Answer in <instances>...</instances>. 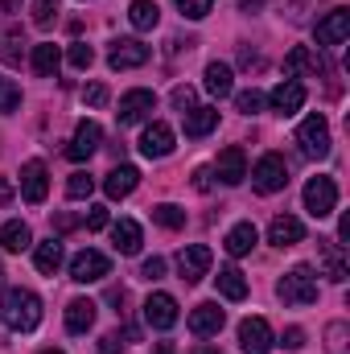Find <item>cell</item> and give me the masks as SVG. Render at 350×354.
Listing matches in <instances>:
<instances>
[{
  "instance_id": "obj_51",
  "label": "cell",
  "mask_w": 350,
  "mask_h": 354,
  "mask_svg": "<svg viewBox=\"0 0 350 354\" xmlns=\"http://www.w3.org/2000/svg\"><path fill=\"white\" fill-rule=\"evenodd\" d=\"M194 354H223V351H214V346H206V342H198V346H194Z\"/></svg>"
},
{
  "instance_id": "obj_11",
  "label": "cell",
  "mask_w": 350,
  "mask_h": 354,
  "mask_svg": "<svg viewBox=\"0 0 350 354\" xmlns=\"http://www.w3.org/2000/svg\"><path fill=\"white\" fill-rule=\"evenodd\" d=\"M111 272V260L103 256V252H79L75 260H71V280H79V284H95V280H103Z\"/></svg>"
},
{
  "instance_id": "obj_33",
  "label": "cell",
  "mask_w": 350,
  "mask_h": 354,
  "mask_svg": "<svg viewBox=\"0 0 350 354\" xmlns=\"http://www.w3.org/2000/svg\"><path fill=\"white\" fill-rule=\"evenodd\" d=\"M153 223H161L165 231H177V227H185V210H177L169 202H161V206H153Z\"/></svg>"
},
{
  "instance_id": "obj_35",
  "label": "cell",
  "mask_w": 350,
  "mask_h": 354,
  "mask_svg": "<svg viewBox=\"0 0 350 354\" xmlns=\"http://www.w3.org/2000/svg\"><path fill=\"white\" fill-rule=\"evenodd\" d=\"M347 338H350L347 322H330L326 326V346H330V354H347Z\"/></svg>"
},
{
  "instance_id": "obj_7",
  "label": "cell",
  "mask_w": 350,
  "mask_h": 354,
  "mask_svg": "<svg viewBox=\"0 0 350 354\" xmlns=\"http://www.w3.org/2000/svg\"><path fill=\"white\" fill-rule=\"evenodd\" d=\"M153 107H157V95L149 87H136V91H128L124 99H120V128H128V124H140V120H149L153 115Z\"/></svg>"
},
{
  "instance_id": "obj_52",
  "label": "cell",
  "mask_w": 350,
  "mask_h": 354,
  "mask_svg": "<svg viewBox=\"0 0 350 354\" xmlns=\"http://www.w3.org/2000/svg\"><path fill=\"white\" fill-rule=\"evenodd\" d=\"M153 354H174V342H157V351Z\"/></svg>"
},
{
  "instance_id": "obj_41",
  "label": "cell",
  "mask_w": 350,
  "mask_h": 354,
  "mask_svg": "<svg viewBox=\"0 0 350 354\" xmlns=\"http://www.w3.org/2000/svg\"><path fill=\"white\" fill-rule=\"evenodd\" d=\"M177 8H181V17H190V21H202V17L214 8V0H177Z\"/></svg>"
},
{
  "instance_id": "obj_37",
  "label": "cell",
  "mask_w": 350,
  "mask_h": 354,
  "mask_svg": "<svg viewBox=\"0 0 350 354\" xmlns=\"http://www.w3.org/2000/svg\"><path fill=\"white\" fill-rule=\"evenodd\" d=\"M17 107H21V87H17L12 79L0 75V111L8 115V111H17Z\"/></svg>"
},
{
  "instance_id": "obj_36",
  "label": "cell",
  "mask_w": 350,
  "mask_h": 354,
  "mask_svg": "<svg viewBox=\"0 0 350 354\" xmlns=\"http://www.w3.org/2000/svg\"><path fill=\"white\" fill-rule=\"evenodd\" d=\"M91 189H95V177H91L87 169L71 174V181H66V198H91Z\"/></svg>"
},
{
  "instance_id": "obj_3",
  "label": "cell",
  "mask_w": 350,
  "mask_h": 354,
  "mask_svg": "<svg viewBox=\"0 0 350 354\" xmlns=\"http://www.w3.org/2000/svg\"><path fill=\"white\" fill-rule=\"evenodd\" d=\"M297 145H301V153L305 157H330V124H326V115L317 111V115H309V120H301V128H297Z\"/></svg>"
},
{
  "instance_id": "obj_46",
  "label": "cell",
  "mask_w": 350,
  "mask_h": 354,
  "mask_svg": "<svg viewBox=\"0 0 350 354\" xmlns=\"http://www.w3.org/2000/svg\"><path fill=\"white\" fill-rule=\"evenodd\" d=\"M174 107L190 111V107H194V87H174Z\"/></svg>"
},
{
  "instance_id": "obj_5",
  "label": "cell",
  "mask_w": 350,
  "mask_h": 354,
  "mask_svg": "<svg viewBox=\"0 0 350 354\" xmlns=\"http://www.w3.org/2000/svg\"><path fill=\"white\" fill-rule=\"evenodd\" d=\"M334 206H338V185H334V177H309V185H305V210H309L313 218H330Z\"/></svg>"
},
{
  "instance_id": "obj_29",
  "label": "cell",
  "mask_w": 350,
  "mask_h": 354,
  "mask_svg": "<svg viewBox=\"0 0 350 354\" xmlns=\"http://www.w3.org/2000/svg\"><path fill=\"white\" fill-rule=\"evenodd\" d=\"M128 21H132V29H140V33L157 29V21H161L157 0H132V4H128Z\"/></svg>"
},
{
  "instance_id": "obj_26",
  "label": "cell",
  "mask_w": 350,
  "mask_h": 354,
  "mask_svg": "<svg viewBox=\"0 0 350 354\" xmlns=\"http://www.w3.org/2000/svg\"><path fill=\"white\" fill-rule=\"evenodd\" d=\"M33 75H42V79H54L58 75V66H62V50L54 46V41H42V46H33Z\"/></svg>"
},
{
  "instance_id": "obj_14",
  "label": "cell",
  "mask_w": 350,
  "mask_h": 354,
  "mask_svg": "<svg viewBox=\"0 0 350 354\" xmlns=\"http://www.w3.org/2000/svg\"><path fill=\"white\" fill-rule=\"evenodd\" d=\"M140 153L149 157V161H161V157H169L174 153V128L169 124H149L145 128V136H140Z\"/></svg>"
},
{
  "instance_id": "obj_44",
  "label": "cell",
  "mask_w": 350,
  "mask_h": 354,
  "mask_svg": "<svg viewBox=\"0 0 350 354\" xmlns=\"http://www.w3.org/2000/svg\"><path fill=\"white\" fill-rule=\"evenodd\" d=\"M83 99H87L91 107H103V103H107V87H103V83H91V87L83 91Z\"/></svg>"
},
{
  "instance_id": "obj_17",
  "label": "cell",
  "mask_w": 350,
  "mask_h": 354,
  "mask_svg": "<svg viewBox=\"0 0 350 354\" xmlns=\"http://www.w3.org/2000/svg\"><path fill=\"white\" fill-rule=\"evenodd\" d=\"M268 103H272V111L293 115V111H301V107H305V87H301L297 79H284V83H276V87H272Z\"/></svg>"
},
{
  "instance_id": "obj_6",
  "label": "cell",
  "mask_w": 350,
  "mask_h": 354,
  "mask_svg": "<svg viewBox=\"0 0 350 354\" xmlns=\"http://www.w3.org/2000/svg\"><path fill=\"white\" fill-rule=\"evenodd\" d=\"M210 264H214V256H210L206 243H190V248L177 252V272H181L185 284H198V280L210 272Z\"/></svg>"
},
{
  "instance_id": "obj_32",
  "label": "cell",
  "mask_w": 350,
  "mask_h": 354,
  "mask_svg": "<svg viewBox=\"0 0 350 354\" xmlns=\"http://www.w3.org/2000/svg\"><path fill=\"white\" fill-rule=\"evenodd\" d=\"M219 292H223L227 301H243V297H248V280H243V272L235 264L219 268Z\"/></svg>"
},
{
  "instance_id": "obj_47",
  "label": "cell",
  "mask_w": 350,
  "mask_h": 354,
  "mask_svg": "<svg viewBox=\"0 0 350 354\" xmlns=\"http://www.w3.org/2000/svg\"><path fill=\"white\" fill-rule=\"evenodd\" d=\"M280 342H284L288 351H301V346H305V330H297V326H293V330H284V338H280Z\"/></svg>"
},
{
  "instance_id": "obj_49",
  "label": "cell",
  "mask_w": 350,
  "mask_h": 354,
  "mask_svg": "<svg viewBox=\"0 0 350 354\" xmlns=\"http://www.w3.org/2000/svg\"><path fill=\"white\" fill-rule=\"evenodd\" d=\"M12 194H17V189H12V181L0 174V206H8V202H12Z\"/></svg>"
},
{
  "instance_id": "obj_4",
  "label": "cell",
  "mask_w": 350,
  "mask_h": 354,
  "mask_svg": "<svg viewBox=\"0 0 350 354\" xmlns=\"http://www.w3.org/2000/svg\"><path fill=\"white\" fill-rule=\"evenodd\" d=\"M252 185H256L260 194L284 189V185H288V165H284V157H280V153H264L260 161H256V169H252Z\"/></svg>"
},
{
  "instance_id": "obj_9",
  "label": "cell",
  "mask_w": 350,
  "mask_h": 354,
  "mask_svg": "<svg viewBox=\"0 0 350 354\" xmlns=\"http://www.w3.org/2000/svg\"><path fill=\"white\" fill-rule=\"evenodd\" d=\"M46 194H50V169L42 161H25L21 165V198L29 206H37V202H46Z\"/></svg>"
},
{
  "instance_id": "obj_43",
  "label": "cell",
  "mask_w": 350,
  "mask_h": 354,
  "mask_svg": "<svg viewBox=\"0 0 350 354\" xmlns=\"http://www.w3.org/2000/svg\"><path fill=\"white\" fill-rule=\"evenodd\" d=\"M111 218H107V206H91V214H87V231H103Z\"/></svg>"
},
{
  "instance_id": "obj_42",
  "label": "cell",
  "mask_w": 350,
  "mask_h": 354,
  "mask_svg": "<svg viewBox=\"0 0 350 354\" xmlns=\"http://www.w3.org/2000/svg\"><path fill=\"white\" fill-rule=\"evenodd\" d=\"M140 276H145V280H161V276H165V260H161V256L145 260V264H140Z\"/></svg>"
},
{
  "instance_id": "obj_53",
  "label": "cell",
  "mask_w": 350,
  "mask_h": 354,
  "mask_svg": "<svg viewBox=\"0 0 350 354\" xmlns=\"http://www.w3.org/2000/svg\"><path fill=\"white\" fill-rule=\"evenodd\" d=\"M42 354H62V351H54V346H50V351H42Z\"/></svg>"
},
{
  "instance_id": "obj_27",
  "label": "cell",
  "mask_w": 350,
  "mask_h": 354,
  "mask_svg": "<svg viewBox=\"0 0 350 354\" xmlns=\"http://www.w3.org/2000/svg\"><path fill=\"white\" fill-rule=\"evenodd\" d=\"M181 120H185V136H194V140L219 128V111L214 107H190V111H181Z\"/></svg>"
},
{
  "instance_id": "obj_34",
  "label": "cell",
  "mask_w": 350,
  "mask_h": 354,
  "mask_svg": "<svg viewBox=\"0 0 350 354\" xmlns=\"http://www.w3.org/2000/svg\"><path fill=\"white\" fill-rule=\"evenodd\" d=\"M21 29H0V62H21Z\"/></svg>"
},
{
  "instance_id": "obj_19",
  "label": "cell",
  "mask_w": 350,
  "mask_h": 354,
  "mask_svg": "<svg viewBox=\"0 0 350 354\" xmlns=\"http://www.w3.org/2000/svg\"><path fill=\"white\" fill-rule=\"evenodd\" d=\"M223 322H227V317H223V309H219L214 301H202V305L190 313V330H194L198 338H214V334L223 330Z\"/></svg>"
},
{
  "instance_id": "obj_50",
  "label": "cell",
  "mask_w": 350,
  "mask_h": 354,
  "mask_svg": "<svg viewBox=\"0 0 350 354\" xmlns=\"http://www.w3.org/2000/svg\"><path fill=\"white\" fill-rule=\"evenodd\" d=\"M239 8L243 12H256V8H264V0H239Z\"/></svg>"
},
{
  "instance_id": "obj_23",
  "label": "cell",
  "mask_w": 350,
  "mask_h": 354,
  "mask_svg": "<svg viewBox=\"0 0 350 354\" xmlns=\"http://www.w3.org/2000/svg\"><path fill=\"white\" fill-rule=\"evenodd\" d=\"M322 71V58L309 50V46H293L288 58H284V79H297V75H317Z\"/></svg>"
},
{
  "instance_id": "obj_20",
  "label": "cell",
  "mask_w": 350,
  "mask_h": 354,
  "mask_svg": "<svg viewBox=\"0 0 350 354\" xmlns=\"http://www.w3.org/2000/svg\"><path fill=\"white\" fill-rule=\"evenodd\" d=\"M301 239H305L301 218H293V214H276V218H272V227H268V243H276V248H293V243H301Z\"/></svg>"
},
{
  "instance_id": "obj_28",
  "label": "cell",
  "mask_w": 350,
  "mask_h": 354,
  "mask_svg": "<svg viewBox=\"0 0 350 354\" xmlns=\"http://www.w3.org/2000/svg\"><path fill=\"white\" fill-rule=\"evenodd\" d=\"M0 248L4 252H25V248H33V231L21 218H12V223L0 227Z\"/></svg>"
},
{
  "instance_id": "obj_18",
  "label": "cell",
  "mask_w": 350,
  "mask_h": 354,
  "mask_svg": "<svg viewBox=\"0 0 350 354\" xmlns=\"http://www.w3.org/2000/svg\"><path fill=\"white\" fill-rule=\"evenodd\" d=\"M317 256H322L326 276H330L334 284H347L350 264H347V256H342V243H338V239H317Z\"/></svg>"
},
{
  "instance_id": "obj_12",
  "label": "cell",
  "mask_w": 350,
  "mask_h": 354,
  "mask_svg": "<svg viewBox=\"0 0 350 354\" xmlns=\"http://www.w3.org/2000/svg\"><path fill=\"white\" fill-rule=\"evenodd\" d=\"M177 301L169 297V292H153L149 301H145V322L153 326V330H174L177 326Z\"/></svg>"
},
{
  "instance_id": "obj_15",
  "label": "cell",
  "mask_w": 350,
  "mask_h": 354,
  "mask_svg": "<svg viewBox=\"0 0 350 354\" xmlns=\"http://www.w3.org/2000/svg\"><path fill=\"white\" fill-rule=\"evenodd\" d=\"M214 174L223 185H239L243 177H248V157H243V149L239 145H227L223 153H219V161H214Z\"/></svg>"
},
{
  "instance_id": "obj_45",
  "label": "cell",
  "mask_w": 350,
  "mask_h": 354,
  "mask_svg": "<svg viewBox=\"0 0 350 354\" xmlns=\"http://www.w3.org/2000/svg\"><path fill=\"white\" fill-rule=\"evenodd\" d=\"M124 351V338H120V334H103V338H99V354H120Z\"/></svg>"
},
{
  "instance_id": "obj_39",
  "label": "cell",
  "mask_w": 350,
  "mask_h": 354,
  "mask_svg": "<svg viewBox=\"0 0 350 354\" xmlns=\"http://www.w3.org/2000/svg\"><path fill=\"white\" fill-rule=\"evenodd\" d=\"M66 58H71V66H75V71H87L91 62H95V50H91L87 41H75V46L66 50Z\"/></svg>"
},
{
  "instance_id": "obj_24",
  "label": "cell",
  "mask_w": 350,
  "mask_h": 354,
  "mask_svg": "<svg viewBox=\"0 0 350 354\" xmlns=\"http://www.w3.org/2000/svg\"><path fill=\"white\" fill-rule=\"evenodd\" d=\"M256 243H260V231H256L252 223H235V227L227 231V239H223L227 256H248V252H252Z\"/></svg>"
},
{
  "instance_id": "obj_1",
  "label": "cell",
  "mask_w": 350,
  "mask_h": 354,
  "mask_svg": "<svg viewBox=\"0 0 350 354\" xmlns=\"http://www.w3.org/2000/svg\"><path fill=\"white\" fill-rule=\"evenodd\" d=\"M0 322L17 334H29L42 326V297L29 288H4L0 297Z\"/></svg>"
},
{
  "instance_id": "obj_31",
  "label": "cell",
  "mask_w": 350,
  "mask_h": 354,
  "mask_svg": "<svg viewBox=\"0 0 350 354\" xmlns=\"http://www.w3.org/2000/svg\"><path fill=\"white\" fill-rule=\"evenodd\" d=\"M33 264L42 276H54L58 268H62V243L58 239H46V243H37L33 248Z\"/></svg>"
},
{
  "instance_id": "obj_2",
  "label": "cell",
  "mask_w": 350,
  "mask_h": 354,
  "mask_svg": "<svg viewBox=\"0 0 350 354\" xmlns=\"http://www.w3.org/2000/svg\"><path fill=\"white\" fill-rule=\"evenodd\" d=\"M276 297L284 301V305H293V309H301V305H313L317 301V276H313V268L297 264L280 284H276Z\"/></svg>"
},
{
  "instance_id": "obj_40",
  "label": "cell",
  "mask_w": 350,
  "mask_h": 354,
  "mask_svg": "<svg viewBox=\"0 0 350 354\" xmlns=\"http://www.w3.org/2000/svg\"><path fill=\"white\" fill-rule=\"evenodd\" d=\"M235 107H239L243 115H256V111L264 107V95L256 87H252V91H239V95H235Z\"/></svg>"
},
{
  "instance_id": "obj_30",
  "label": "cell",
  "mask_w": 350,
  "mask_h": 354,
  "mask_svg": "<svg viewBox=\"0 0 350 354\" xmlns=\"http://www.w3.org/2000/svg\"><path fill=\"white\" fill-rule=\"evenodd\" d=\"M206 91H210L214 99H227V95L235 91V75H231L227 62H210V66H206Z\"/></svg>"
},
{
  "instance_id": "obj_38",
  "label": "cell",
  "mask_w": 350,
  "mask_h": 354,
  "mask_svg": "<svg viewBox=\"0 0 350 354\" xmlns=\"http://www.w3.org/2000/svg\"><path fill=\"white\" fill-rule=\"evenodd\" d=\"M33 25L37 29H46V25H54V17H58V0H33Z\"/></svg>"
},
{
  "instance_id": "obj_13",
  "label": "cell",
  "mask_w": 350,
  "mask_h": 354,
  "mask_svg": "<svg viewBox=\"0 0 350 354\" xmlns=\"http://www.w3.org/2000/svg\"><path fill=\"white\" fill-rule=\"evenodd\" d=\"M99 140H103V128H99L95 120H83V124L75 128V140L66 145V157H71V161H91L95 149H99Z\"/></svg>"
},
{
  "instance_id": "obj_22",
  "label": "cell",
  "mask_w": 350,
  "mask_h": 354,
  "mask_svg": "<svg viewBox=\"0 0 350 354\" xmlns=\"http://www.w3.org/2000/svg\"><path fill=\"white\" fill-rule=\"evenodd\" d=\"M136 185H140V169H136V165H116L111 174L103 177V189H107V198H128Z\"/></svg>"
},
{
  "instance_id": "obj_16",
  "label": "cell",
  "mask_w": 350,
  "mask_h": 354,
  "mask_svg": "<svg viewBox=\"0 0 350 354\" xmlns=\"http://www.w3.org/2000/svg\"><path fill=\"white\" fill-rule=\"evenodd\" d=\"M350 33V12L347 8H330L317 21V46H342Z\"/></svg>"
},
{
  "instance_id": "obj_10",
  "label": "cell",
  "mask_w": 350,
  "mask_h": 354,
  "mask_svg": "<svg viewBox=\"0 0 350 354\" xmlns=\"http://www.w3.org/2000/svg\"><path fill=\"white\" fill-rule=\"evenodd\" d=\"M239 346H243V354H268L272 351V326L264 317H243L239 322Z\"/></svg>"
},
{
  "instance_id": "obj_25",
  "label": "cell",
  "mask_w": 350,
  "mask_h": 354,
  "mask_svg": "<svg viewBox=\"0 0 350 354\" xmlns=\"http://www.w3.org/2000/svg\"><path fill=\"white\" fill-rule=\"evenodd\" d=\"M95 301H87V297H75L71 305H66V330L71 334H87L91 326H95Z\"/></svg>"
},
{
  "instance_id": "obj_48",
  "label": "cell",
  "mask_w": 350,
  "mask_h": 354,
  "mask_svg": "<svg viewBox=\"0 0 350 354\" xmlns=\"http://www.w3.org/2000/svg\"><path fill=\"white\" fill-rule=\"evenodd\" d=\"M194 185H198V189L206 194V189L214 185V174H210V169H198V174H194Z\"/></svg>"
},
{
  "instance_id": "obj_8",
  "label": "cell",
  "mask_w": 350,
  "mask_h": 354,
  "mask_svg": "<svg viewBox=\"0 0 350 354\" xmlns=\"http://www.w3.org/2000/svg\"><path fill=\"white\" fill-rule=\"evenodd\" d=\"M145 62H149V46H145V41H136V37L111 41V54H107V66H111V71H136V66H145Z\"/></svg>"
},
{
  "instance_id": "obj_21",
  "label": "cell",
  "mask_w": 350,
  "mask_h": 354,
  "mask_svg": "<svg viewBox=\"0 0 350 354\" xmlns=\"http://www.w3.org/2000/svg\"><path fill=\"white\" fill-rule=\"evenodd\" d=\"M111 243H116V252H120V256H136V252H140V243H145L140 223H132V218L111 223Z\"/></svg>"
}]
</instances>
